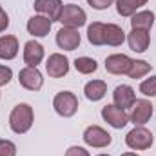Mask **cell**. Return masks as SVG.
I'll return each mask as SVG.
<instances>
[{
    "instance_id": "cell-1",
    "label": "cell",
    "mask_w": 156,
    "mask_h": 156,
    "mask_svg": "<svg viewBox=\"0 0 156 156\" xmlns=\"http://www.w3.org/2000/svg\"><path fill=\"white\" fill-rule=\"evenodd\" d=\"M33 122H35V113H33V107L29 104L15 105L11 115H9V127L16 134H26L33 127Z\"/></svg>"
},
{
    "instance_id": "cell-2",
    "label": "cell",
    "mask_w": 156,
    "mask_h": 156,
    "mask_svg": "<svg viewBox=\"0 0 156 156\" xmlns=\"http://www.w3.org/2000/svg\"><path fill=\"white\" fill-rule=\"evenodd\" d=\"M153 142H154L153 133L149 129H145L144 125H134V129L129 131L125 136V144L133 151H145L153 145Z\"/></svg>"
},
{
    "instance_id": "cell-3",
    "label": "cell",
    "mask_w": 156,
    "mask_h": 156,
    "mask_svg": "<svg viewBox=\"0 0 156 156\" xmlns=\"http://www.w3.org/2000/svg\"><path fill=\"white\" fill-rule=\"evenodd\" d=\"M53 107H55L56 115H60L64 118H71L75 116L78 111V98L71 91H60L53 98Z\"/></svg>"
},
{
    "instance_id": "cell-4",
    "label": "cell",
    "mask_w": 156,
    "mask_h": 156,
    "mask_svg": "<svg viewBox=\"0 0 156 156\" xmlns=\"http://www.w3.org/2000/svg\"><path fill=\"white\" fill-rule=\"evenodd\" d=\"M58 22H60L64 27L80 29L82 26H85L87 15H85V11H83L80 5H76V4H67V5L62 7V13H60Z\"/></svg>"
},
{
    "instance_id": "cell-5",
    "label": "cell",
    "mask_w": 156,
    "mask_h": 156,
    "mask_svg": "<svg viewBox=\"0 0 156 156\" xmlns=\"http://www.w3.org/2000/svg\"><path fill=\"white\" fill-rule=\"evenodd\" d=\"M82 138L89 147H94V149H104V147L111 145V142H113V136L100 125H89L83 131Z\"/></svg>"
},
{
    "instance_id": "cell-6",
    "label": "cell",
    "mask_w": 156,
    "mask_h": 156,
    "mask_svg": "<svg viewBox=\"0 0 156 156\" xmlns=\"http://www.w3.org/2000/svg\"><path fill=\"white\" fill-rule=\"evenodd\" d=\"M45 71L51 78H62L69 73V60L67 56L60 55V53H53L49 55L47 62H45Z\"/></svg>"
},
{
    "instance_id": "cell-7",
    "label": "cell",
    "mask_w": 156,
    "mask_h": 156,
    "mask_svg": "<svg viewBox=\"0 0 156 156\" xmlns=\"http://www.w3.org/2000/svg\"><path fill=\"white\" fill-rule=\"evenodd\" d=\"M18 82L24 89L27 91H38L44 85V78H42V73H40L37 67H29L26 66L24 69H20L18 73Z\"/></svg>"
},
{
    "instance_id": "cell-8",
    "label": "cell",
    "mask_w": 156,
    "mask_h": 156,
    "mask_svg": "<svg viewBox=\"0 0 156 156\" xmlns=\"http://www.w3.org/2000/svg\"><path fill=\"white\" fill-rule=\"evenodd\" d=\"M102 118H104L111 127H115V129H123V127L129 123V116H127V113H125L123 109L116 107L115 104L105 105V107L102 109Z\"/></svg>"
},
{
    "instance_id": "cell-9",
    "label": "cell",
    "mask_w": 156,
    "mask_h": 156,
    "mask_svg": "<svg viewBox=\"0 0 156 156\" xmlns=\"http://www.w3.org/2000/svg\"><path fill=\"white\" fill-rule=\"evenodd\" d=\"M80 33L78 29H73V27H62L58 33H56V45L60 49H66V51H75L80 45Z\"/></svg>"
},
{
    "instance_id": "cell-10",
    "label": "cell",
    "mask_w": 156,
    "mask_h": 156,
    "mask_svg": "<svg viewBox=\"0 0 156 156\" xmlns=\"http://www.w3.org/2000/svg\"><path fill=\"white\" fill-rule=\"evenodd\" d=\"M133 66V58H129L127 55H111L105 58V69L111 75H127L129 69Z\"/></svg>"
},
{
    "instance_id": "cell-11",
    "label": "cell",
    "mask_w": 156,
    "mask_h": 156,
    "mask_svg": "<svg viewBox=\"0 0 156 156\" xmlns=\"http://www.w3.org/2000/svg\"><path fill=\"white\" fill-rule=\"evenodd\" d=\"M153 116V104L149 100H136L133 104V113L129 120L134 125H145Z\"/></svg>"
},
{
    "instance_id": "cell-12",
    "label": "cell",
    "mask_w": 156,
    "mask_h": 156,
    "mask_svg": "<svg viewBox=\"0 0 156 156\" xmlns=\"http://www.w3.org/2000/svg\"><path fill=\"white\" fill-rule=\"evenodd\" d=\"M35 11H38L40 15L47 16L51 22H56L60 18V13H62V0H35L33 4Z\"/></svg>"
},
{
    "instance_id": "cell-13",
    "label": "cell",
    "mask_w": 156,
    "mask_h": 156,
    "mask_svg": "<svg viewBox=\"0 0 156 156\" xmlns=\"http://www.w3.org/2000/svg\"><path fill=\"white\" fill-rule=\"evenodd\" d=\"M113 102H115L116 107L123 109V111L129 109V107H133V104L136 102L134 89L131 85H125V83L118 85L116 89H115V93H113Z\"/></svg>"
},
{
    "instance_id": "cell-14",
    "label": "cell",
    "mask_w": 156,
    "mask_h": 156,
    "mask_svg": "<svg viewBox=\"0 0 156 156\" xmlns=\"http://www.w3.org/2000/svg\"><path fill=\"white\" fill-rule=\"evenodd\" d=\"M44 60V45L37 40H29L24 45V62L29 67H37Z\"/></svg>"
},
{
    "instance_id": "cell-15",
    "label": "cell",
    "mask_w": 156,
    "mask_h": 156,
    "mask_svg": "<svg viewBox=\"0 0 156 156\" xmlns=\"http://www.w3.org/2000/svg\"><path fill=\"white\" fill-rule=\"evenodd\" d=\"M51 20L47 18V16H44V15H35V16H31L29 20H27V33L29 35H33V37H47L49 35V31H51Z\"/></svg>"
},
{
    "instance_id": "cell-16",
    "label": "cell",
    "mask_w": 156,
    "mask_h": 156,
    "mask_svg": "<svg viewBox=\"0 0 156 156\" xmlns=\"http://www.w3.org/2000/svg\"><path fill=\"white\" fill-rule=\"evenodd\" d=\"M127 42H129V47L134 51V53H144L147 51L149 47V31H144V29H133L129 35H127Z\"/></svg>"
},
{
    "instance_id": "cell-17",
    "label": "cell",
    "mask_w": 156,
    "mask_h": 156,
    "mask_svg": "<svg viewBox=\"0 0 156 156\" xmlns=\"http://www.w3.org/2000/svg\"><path fill=\"white\" fill-rule=\"evenodd\" d=\"M18 55V40L13 35L0 37V60H13Z\"/></svg>"
},
{
    "instance_id": "cell-18",
    "label": "cell",
    "mask_w": 156,
    "mask_h": 156,
    "mask_svg": "<svg viewBox=\"0 0 156 156\" xmlns=\"http://www.w3.org/2000/svg\"><path fill=\"white\" fill-rule=\"evenodd\" d=\"M83 93H85V98L91 100V102H98L105 96L107 93V83L104 80H91L85 83L83 87Z\"/></svg>"
},
{
    "instance_id": "cell-19",
    "label": "cell",
    "mask_w": 156,
    "mask_h": 156,
    "mask_svg": "<svg viewBox=\"0 0 156 156\" xmlns=\"http://www.w3.org/2000/svg\"><path fill=\"white\" fill-rule=\"evenodd\" d=\"M154 24V13L153 11H136L133 16H131V27L133 29H144V31H149Z\"/></svg>"
},
{
    "instance_id": "cell-20",
    "label": "cell",
    "mask_w": 156,
    "mask_h": 156,
    "mask_svg": "<svg viewBox=\"0 0 156 156\" xmlns=\"http://www.w3.org/2000/svg\"><path fill=\"white\" fill-rule=\"evenodd\" d=\"M87 40L93 45H105V24L93 22L87 27Z\"/></svg>"
},
{
    "instance_id": "cell-21",
    "label": "cell",
    "mask_w": 156,
    "mask_h": 156,
    "mask_svg": "<svg viewBox=\"0 0 156 156\" xmlns=\"http://www.w3.org/2000/svg\"><path fill=\"white\" fill-rule=\"evenodd\" d=\"M125 40V33L123 29L116 26V24H105V44L107 45H113V47H118L122 45Z\"/></svg>"
},
{
    "instance_id": "cell-22",
    "label": "cell",
    "mask_w": 156,
    "mask_h": 156,
    "mask_svg": "<svg viewBox=\"0 0 156 156\" xmlns=\"http://www.w3.org/2000/svg\"><path fill=\"white\" fill-rule=\"evenodd\" d=\"M147 0H116V11L120 16H133Z\"/></svg>"
},
{
    "instance_id": "cell-23",
    "label": "cell",
    "mask_w": 156,
    "mask_h": 156,
    "mask_svg": "<svg viewBox=\"0 0 156 156\" xmlns=\"http://www.w3.org/2000/svg\"><path fill=\"white\" fill-rule=\"evenodd\" d=\"M75 69L82 75H91L98 69V64L94 58H89V56H80L75 60Z\"/></svg>"
},
{
    "instance_id": "cell-24",
    "label": "cell",
    "mask_w": 156,
    "mask_h": 156,
    "mask_svg": "<svg viewBox=\"0 0 156 156\" xmlns=\"http://www.w3.org/2000/svg\"><path fill=\"white\" fill-rule=\"evenodd\" d=\"M149 71H151V64L149 62H145V60H133V66H131L127 76L133 78V80H138V78L145 76Z\"/></svg>"
},
{
    "instance_id": "cell-25",
    "label": "cell",
    "mask_w": 156,
    "mask_h": 156,
    "mask_svg": "<svg viewBox=\"0 0 156 156\" xmlns=\"http://www.w3.org/2000/svg\"><path fill=\"white\" fill-rule=\"evenodd\" d=\"M140 93L144 96H156V76H151L140 83Z\"/></svg>"
},
{
    "instance_id": "cell-26",
    "label": "cell",
    "mask_w": 156,
    "mask_h": 156,
    "mask_svg": "<svg viewBox=\"0 0 156 156\" xmlns=\"http://www.w3.org/2000/svg\"><path fill=\"white\" fill-rule=\"evenodd\" d=\"M0 156H16V145L11 140H0Z\"/></svg>"
},
{
    "instance_id": "cell-27",
    "label": "cell",
    "mask_w": 156,
    "mask_h": 156,
    "mask_svg": "<svg viewBox=\"0 0 156 156\" xmlns=\"http://www.w3.org/2000/svg\"><path fill=\"white\" fill-rule=\"evenodd\" d=\"M11 78H13V71H11V67H7V66H0V87H2V85H7V83L11 82Z\"/></svg>"
},
{
    "instance_id": "cell-28",
    "label": "cell",
    "mask_w": 156,
    "mask_h": 156,
    "mask_svg": "<svg viewBox=\"0 0 156 156\" xmlns=\"http://www.w3.org/2000/svg\"><path fill=\"white\" fill-rule=\"evenodd\" d=\"M115 0H87V4L93 7V9H98V11H102V9H107L111 4H113Z\"/></svg>"
},
{
    "instance_id": "cell-29",
    "label": "cell",
    "mask_w": 156,
    "mask_h": 156,
    "mask_svg": "<svg viewBox=\"0 0 156 156\" xmlns=\"http://www.w3.org/2000/svg\"><path fill=\"white\" fill-rule=\"evenodd\" d=\"M66 156H91V154H89V151H85L83 147L73 145V147H69V149L66 151Z\"/></svg>"
},
{
    "instance_id": "cell-30",
    "label": "cell",
    "mask_w": 156,
    "mask_h": 156,
    "mask_svg": "<svg viewBox=\"0 0 156 156\" xmlns=\"http://www.w3.org/2000/svg\"><path fill=\"white\" fill-rule=\"evenodd\" d=\"M7 26H9V16H7V13L2 9V11H0V33L5 31Z\"/></svg>"
},
{
    "instance_id": "cell-31",
    "label": "cell",
    "mask_w": 156,
    "mask_h": 156,
    "mask_svg": "<svg viewBox=\"0 0 156 156\" xmlns=\"http://www.w3.org/2000/svg\"><path fill=\"white\" fill-rule=\"evenodd\" d=\"M122 156H140V154H136V153H123Z\"/></svg>"
},
{
    "instance_id": "cell-32",
    "label": "cell",
    "mask_w": 156,
    "mask_h": 156,
    "mask_svg": "<svg viewBox=\"0 0 156 156\" xmlns=\"http://www.w3.org/2000/svg\"><path fill=\"white\" fill-rule=\"evenodd\" d=\"M98 156H111V154H98Z\"/></svg>"
},
{
    "instance_id": "cell-33",
    "label": "cell",
    "mask_w": 156,
    "mask_h": 156,
    "mask_svg": "<svg viewBox=\"0 0 156 156\" xmlns=\"http://www.w3.org/2000/svg\"><path fill=\"white\" fill-rule=\"evenodd\" d=\"M0 11H2V5H0Z\"/></svg>"
}]
</instances>
